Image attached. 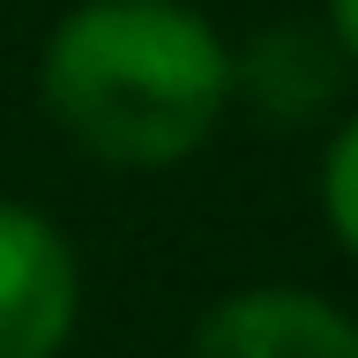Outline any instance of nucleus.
Returning a JSON list of instances; mask_svg holds the SVG:
<instances>
[{"instance_id":"obj_3","label":"nucleus","mask_w":358,"mask_h":358,"mask_svg":"<svg viewBox=\"0 0 358 358\" xmlns=\"http://www.w3.org/2000/svg\"><path fill=\"white\" fill-rule=\"evenodd\" d=\"M187 358H358V321L299 284H254L201 313Z\"/></svg>"},{"instance_id":"obj_6","label":"nucleus","mask_w":358,"mask_h":358,"mask_svg":"<svg viewBox=\"0 0 358 358\" xmlns=\"http://www.w3.org/2000/svg\"><path fill=\"white\" fill-rule=\"evenodd\" d=\"M329 30H336V45L351 52V67H358V0H329Z\"/></svg>"},{"instance_id":"obj_1","label":"nucleus","mask_w":358,"mask_h":358,"mask_svg":"<svg viewBox=\"0 0 358 358\" xmlns=\"http://www.w3.org/2000/svg\"><path fill=\"white\" fill-rule=\"evenodd\" d=\"M52 127L120 172L194 157L231 105V45L187 0H75L38 60Z\"/></svg>"},{"instance_id":"obj_5","label":"nucleus","mask_w":358,"mask_h":358,"mask_svg":"<svg viewBox=\"0 0 358 358\" xmlns=\"http://www.w3.org/2000/svg\"><path fill=\"white\" fill-rule=\"evenodd\" d=\"M321 209H329V231L343 239V254H358V112L336 127L329 157H321Z\"/></svg>"},{"instance_id":"obj_2","label":"nucleus","mask_w":358,"mask_h":358,"mask_svg":"<svg viewBox=\"0 0 358 358\" xmlns=\"http://www.w3.org/2000/svg\"><path fill=\"white\" fill-rule=\"evenodd\" d=\"M83 306V268L60 224L0 201V358H60Z\"/></svg>"},{"instance_id":"obj_4","label":"nucleus","mask_w":358,"mask_h":358,"mask_svg":"<svg viewBox=\"0 0 358 358\" xmlns=\"http://www.w3.org/2000/svg\"><path fill=\"white\" fill-rule=\"evenodd\" d=\"M343 75H351V52L336 45V30H313V22H268L246 52H231V97H246L268 127L321 120Z\"/></svg>"}]
</instances>
